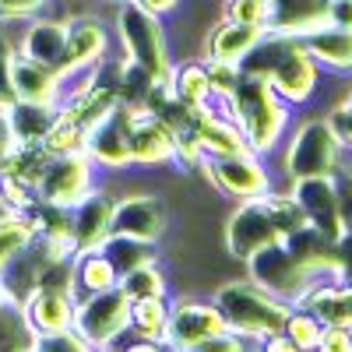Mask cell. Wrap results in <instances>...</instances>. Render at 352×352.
<instances>
[{
  "mask_svg": "<svg viewBox=\"0 0 352 352\" xmlns=\"http://www.w3.org/2000/svg\"><path fill=\"white\" fill-rule=\"evenodd\" d=\"M169 303L162 300H131V331L138 338H162Z\"/></svg>",
  "mask_w": 352,
  "mask_h": 352,
  "instance_id": "f1b7e54d",
  "label": "cell"
},
{
  "mask_svg": "<svg viewBox=\"0 0 352 352\" xmlns=\"http://www.w3.org/2000/svg\"><path fill=\"white\" fill-rule=\"evenodd\" d=\"M282 331L296 342L303 352H314L317 349V342H320V335H324V324L310 314V310H303V307H292L289 310V317H285V324H282Z\"/></svg>",
  "mask_w": 352,
  "mask_h": 352,
  "instance_id": "4dcf8cb0",
  "label": "cell"
},
{
  "mask_svg": "<svg viewBox=\"0 0 352 352\" xmlns=\"http://www.w3.org/2000/svg\"><path fill=\"white\" fill-rule=\"evenodd\" d=\"M219 317H222V324L229 331H236L243 335L250 345L261 342V338H268L275 331H282L285 324V317L292 310V303L272 296L268 289H261L257 282L250 278H232V282H222L215 289V296H212Z\"/></svg>",
  "mask_w": 352,
  "mask_h": 352,
  "instance_id": "3957f363",
  "label": "cell"
},
{
  "mask_svg": "<svg viewBox=\"0 0 352 352\" xmlns=\"http://www.w3.org/2000/svg\"><path fill=\"white\" fill-rule=\"evenodd\" d=\"M8 131L14 138V144H39L46 138V131L53 127V120L60 116V106L56 102H25L14 99L8 109Z\"/></svg>",
  "mask_w": 352,
  "mask_h": 352,
  "instance_id": "cb8c5ba5",
  "label": "cell"
},
{
  "mask_svg": "<svg viewBox=\"0 0 352 352\" xmlns=\"http://www.w3.org/2000/svg\"><path fill=\"white\" fill-rule=\"evenodd\" d=\"M296 204L307 215V226H314L320 236L338 240L345 226H342V208H338V187H335V173L331 176H303L285 187Z\"/></svg>",
  "mask_w": 352,
  "mask_h": 352,
  "instance_id": "5bb4252c",
  "label": "cell"
},
{
  "mask_svg": "<svg viewBox=\"0 0 352 352\" xmlns=\"http://www.w3.org/2000/svg\"><path fill=\"white\" fill-rule=\"evenodd\" d=\"M331 278L352 285V232H342V236L335 240V272H331Z\"/></svg>",
  "mask_w": 352,
  "mask_h": 352,
  "instance_id": "8d00e7d4",
  "label": "cell"
},
{
  "mask_svg": "<svg viewBox=\"0 0 352 352\" xmlns=\"http://www.w3.org/2000/svg\"><path fill=\"white\" fill-rule=\"evenodd\" d=\"M36 335L25 320V310L11 300H0V352H32Z\"/></svg>",
  "mask_w": 352,
  "mask_h": 352,
  "instance_id": "83f0119b",
  "label": "cell"
},
{
  "mask_svg": "<svg viewBox=\"0 0 352 352\" xmlns=\"http://www.w3.org/2000/svg\"><path fill=\"white\" fill-rule=\"evenodd\" d=\"M324 116H328V124H331V131H335L338 144H342L345 152H352V109H349V106H342V102H335Z\"/></svg>",
  "mask_w": 352,
  "mask_h": 352,
  "instance_id": "d590c367",
  "label": "cell"
},
{
  "mask_svg": "<svg viewBox=\"0 0 352 352\" xmlns=\"http://www.w3.org/2000/svg\"><path fill=\"white\" fill-rule=\"evenodd\" d=\"M190 352H250V342L243 338V335H236V331H219V335H212V338H204V342H197Z\"/></svg>",
  "mask_w": 352,
  "mask_h": 352,
  "instance_id": "e575fe53",
  "label": "cell"
},
{
  "mask_svg": "<svg viewBox=\"0 0 352 352\" xmlns=\"http://www.w3.org/2000/svg\"><path fill=\"white\" fill-rule=\"evenodd\" d=\"M222 18L268 28V21H272V0H226V14Z\"/></svg>",
  "mask_w": 352,
  "mask_h": 352,
  "instance_id": "1f68e13d",
  "label": "cell"
},
{
  "mask_svg": "<svg viewBox=\"0 0 352 352\" xmlns=\"http://www.w3.org/2000/svg\"><path fill=\"white\" fill-rule=\"evenodd\" d=\"M243 264H247V278L250 282H257L261 289H268L272 296H278L285 303H296L303 292L317 282V275L285 247V240H275L268 247H261Z\"/></svg>",
  "mask_w": 352,
  "mask_h": 352,
  "instance_id": "52a82bcc",
  "label": "cell"
},
{
  "mask_svg": "<svg viewBox=\"0 0 352 352\" xmlns=\"http://www.w3.org/2000/svg\"><path fill=\"white\" fill-rule=\"evenodd\" d=\"M250 352H303L296 342H292L285 331H275V335H268V338H261V342H254L250 345Z\"/></svg>",
  "mask_w": 352,
  "mask_h": 352,
  "instance_id": "ab89813d",
  "label": "cell"
},
{
  "mask_svg": "<svg viewBox=\"0 0 352 352\" xmlns=\"http://www.w3.org/2000/svg\"><path fill=\"white\" fill-rule=\"evenodd\" d=\"M120 289L127 292L131 300H162L166 296V275L155 264H144V268H134L131 275L120 278Z\"/></svg>",
  "mask_w": 352,
  "mask_h": 352,
  "instance_id": "f546056e",
  "label": "cell"
},
{
  "mask_svg": "<svg viewBox=\"0 0 352 352\" xmlns=\"http://www.w3.org/2000/svg\"><path fill=\"white\" fill-rule=\"evenodd\" d=\"M96 176H99V166L92 162V155H88L85 148L71 152V155H50L39 184H36V194L46 204L74 208V204L96 187Z\"/></svg>",
  "mask_w": 352,
  "mask_h": 352,
  "instance_id": "30bf717a",
  "label": "cell"
},
{
  "mask_svg": "<svg viewBox=\"0 0 352 352\" xmlns=\"http://www.w3.org/2000/svg\"><path fill=\"white\" fill-rule=\"evenodd\" d=\"M14 53H18V43L4 32V25H0V113L14 102V88H11V60H14Z\"/></svg>",
  "mask_w": 352,
  "mask_h": 352,
  "instance_id": "836d02e7",
  "label": "cell"
},
{
  "mask_svg": "<svg viewBox=\"0 0 352 352\" xmlns=\"http://www.w3.org/2000/svg\"><path fill=\"white\" fill-rule=\"evenodd\" d=\"M292 307L310 310L324 328H352V285L345 282L317 278Z\"/></svg>",
  "mask_w": 352,
  "mask_h": 352,
  "instance_id": "ac0fdd59",
  "label": "cell"
},
{
  "mask_svg": "<svg viewBox=\"0 0 352 352\" xmlns=\"http://www.w3.org/2000/svg\"><path fill=\"white\" fill-rule=\"evenodd\" d=\"M11 88H14V99L60 106V74L25 53H14V60H11Z\"/></svg>",
  "mask_w": 352,
  "mask_h": 352,
  "instance_id": "7402d4cb",
  "label": "cell"
},
{
  "mask_svg": "<svg viewBox=\"0 0 352 352\" xmlns=\"http://www.w3.org/2000/svg\"><path fill=\"white\" fill-rule=\"evenodd\" d=\"M106 50H109V32H106V25H102L99 18H92V14L71 18V21H67V50H64V67H60V74L78 71V67L102 64Z\"/></svg>",
  "mask_w": 352,
  "mask_h": 352,
  "instance_id": "d6986e66",
  "label": "cell"
},
{
  "mask_svg": "<svg viewBox=\"0 0 352 352\" xmlns=\"http://www.w3.org/2000/svg\"><path fill=\"white\" fill-rule=\"evenodd\" d=\"M109 232L159 243V236L166 232V204H162V197L152 194V190H131V194L113 197Z\"/></svg>",
  "mask_w": 352,
  "mask_h": 352,
  "instance_id": "4fadbf2b",
  "label": "cell"
},
{
  "mask_svg": "<svg viewBox=\"0 0 352 352\" xmlns=\"http://www.w3.org/2000/svg\"><path fill=\"white\" fill-rule=\"evenodd\" d=\"M116 36H120L131 64H138L159 88H169L176 67H173L166 28L159 14L138 8L134 0H124V4H116Z\"/></svg>",
  "mask_w": 352,
  "mask_h": 352,
  "instance_id": "277c9868",
  "label": "cell"
},
{
  "mask_svg": "<svg viewBox=\"0 0 352 352\" xmlns=\"http://www.w3.org/2000/svg\"><path fill=\"white\" fill-rule=\"evenodd\" d=\"M264 36V28L257 25H243V21H232V18H222L212 32H208V43H204V60H226V64H240L243 56L254 50V43Z\"/></svg>",
  "mask_w": 352,
  "mask_h": 352,
  "instance_id": "603a6c76",
  "label": "cell"
},
{
  "mask_svg": "<svg viewBox=\"0 0 352 352\" xmlns=\"http://www.w3.org/2000/svg\"><path fill=\"white\" fill-rule=\"evenodd\" d=\"M240 71L243 74H257L264 78L275 96L300 109V106H310L320 92V71L310 53L303 50L300 36H289V32H275V28H264V36L254 43V50L240 60Z\"/></svg>",
  "mask_w": 352,
  "mask_h": 352,
  "instance_id": "6da1fadb",
  "label": "cell"
},
{
  "mask_svg": "<svg viewBox=\"0 0 352 352\" xmlns=\"http://www.w3.org/2000/svg\"><path fill=\"white\" fill-rule=\"evenodd\" d=\"M102 4H124V0H102Z\"/></svg>",
  "mask_w": 352,
  "mask_h": 352,
  "instance_id": "bcb514c9",
  "label": "cell"
},
{
  "mask_svg": "<svg viewBox=\"0 0 352 352\" xmlns=\"http://www.w3.org/2000/svg\"><path fill=\"white\" fill-rule=\"evenodd\" d=\"M113 352H176L173 345H166L162 338H134V342H116Z\"/></svg>",
  "mask_w": 352,
  "mask_h": 352,
  "instance_id": "60d3db41",
  "label": "cell"
},
{
  "mask_svg": "<svg viewBox=\"0 0 352 352\" xmlns=\"http://www.w3.org/2000/svg\"><path fill=\"white\" fill-rule=\"evenodd\" d=\"M109 219H113V194L106 187H92L71 208L74 250H99L102 240L109 236Z\"/></svg>",
  "mask_w": 352,
  "mask_h": 352,
  "instance_id": "2e32d148",
  "label": "cell"
},
{
  "mask_svg": "<svg viewBox=\"0 0 352 352\" xmlns=\"http://www.w3.org/2000/svg\"><path fill=\"white\" fill-rule=\"evenodd\" d=\"M310 60L328 74H352V28L317 25L300 36Z\"/></svg>",
  "mask_w": 352,
  "mask_h": 352,
  "instance_id": "44dd1931",
  "label": "cell"
},
{
  "mask_svg": "<svg viewBox=\"0 0 352 352\" xmlns=\"http://www.w3.org/2000/svg\"><path fill=\"white\" fill-rule=\"evenodd\" d=\"M64 50H67V21L60 18H28L18 39V53L32 56V60L53 67L60 74L64 67Z\"/></svg>",
  "mask_w": 352,
  "mask_h": 352,
  "instance_id": "ffe728a7",
  "label": "cell"
},
{
  "mask_svg": "<svg viewBox=\"0 0 352 352\" xmlns=\"http://www.w3.org/2000/svg\"><path fill=\"white\" fill-rule=\"evenodd\" d=\"M25 320L36 338L64 335L74 324V296L71 292H53V289H36L32 296L21 303Z\"/></svg>",
  "mask_w": 352,
  "mask_h": 352,
  "instance_id": "e0dca14e",
  "label": "cell"
},
{
  "mask_svg": "<svg viewBox=\"0 0 352 352\" xmlns=\"http://www.w3.org/2000/svg\"><path fill=\"white\" fill-rule=\"evenodd\" d=\"M120 285V275L113 272V264L102 250H78L71 261V296H92V292H106Z\"/></svg>",
  "mask_w": 352,
  "mask_h": 352,
  "instance_id": "d4e9b609",
  "label": "cell"
},
{
  "mask_svg": "<svg viewBox=\"0 0 352 352\" xmlns=\"http://www.w3.org/2000/svg\"><path fill=\"white\" fill-rule=\"evenodd\" d=\"M99 250L109 257L113 272L120 275V278L131 275L134 268H144V264H155V261H159L155 243H148V240H134V236H120V232H109Z\"/></svg>",
  "mask_w": 352,
  "mask_h": 352,
  "instance_id": "484cf974",
  "label": "cell"
},
{
  "mask_svg": "<svg viewBox=\"0 0 352 352\" xmlns=\"http://www.w3.org/2000/svg\"><path fill=\"white\" fill-rule=\"evenodd\" d=\"M212 102L240 127L247 148L264 159L278 152V144L292 124V106H285L275 96V88L257 74H243L229 99H212Z\"/></svg>",
  "mask_w": 352,
  "mask_h": 352,
  "instance_id": "7a4b0ae2",
  "label": "cell"
},
{
  "mask_svg": "<svg viewBox=\"0 0 352 352\" xmlns=\"http://www.w3.org/2000/svg\"><path fill=\"white\" fill-rule=\"evenodd\" d=\"M219 331H226V324H222L215 303L212 300H197V296H184V300H176L169 307L162 342L173 345L176 352H190L197 342L212 338Z\"/></svg>",
  "mask_w": 352,
  "mask_h": 352,
  "instance_id": "7c38bea8",
  "label": "cell"
},
{
  "mask_svg": "<svg viewBox=\"0 0 352 352\" xmlns=\"http://www.w3.org/2000/svg\"><path fill=\"white\" fill-rule=\"evenodd\" d=\"M176 162V134L152 109L134 106L131 113V166H169Z\"/></svg>",
  "mask_w": 352,
  "mask_h": 352,
  "instance_id": "9a60e30c",
  "label": "cell"
},
{
  "mask_svg": "<svg viewBox=\"0 0 352 352\" xmlns=\"http://www.w3.org/2000/svg\"><path fill=\"white\" fill-rule=\"evenodd\" d=\"M134 4L144 8V11H152V14H169V11H176L180 0H134Z\"/></svg>",
  "mask_w": 352,
  "mask_h": 352,
  "instance_id": "b9f144b4",
  "label": "cell"
},
{
  "mask_svg": "<svg viewBox=\"0 0 352 352\" xmlns=\"http://www.w3.org/2000/svg\"><path fill=\"white\" fill-rule=\"evenodd\" d=\"M338 102H342V106H349V109H352V85H349V88H345V96H342V99H338Z\"/></svg>",
  "mask_w": 352,
  "mask_h": 352,
  "instance_id": "f6af8a7d",
  "label": "cell"
},
{
  "mask_svg": "<svg viewBox=\"0 0 352 352\" xmlns=\"http://www.w3.org/2000/svg\"><path fill=\"white\" fill-rule=\"evenodd\" d=\"M43 8H46V0H0V21L36 18Z\"/></svg>",
  "mask_w": 352,
  "mask_h": 352,
  "instance_id": "74e56055",
  "label": "cell"
},
{
  "mask_svg": "<svg viewBox=\"0 0 352 352\" xmlns=\"http://www.w3.org/2000/svg\"><path fill=\"white\" fill-rule=\"evenodd\" d=\"M201 169L208 176V184L232 201L261 197L275 187L272 169L257 152H236V155H219V159H201Z\"/></svg>",
  "mask_w": 352,
  "mask_h": 352,
  "instance_id": "ba28073f",
  "label": "cell"
},
{
  "mask_svg": "<svg viewBox=\"0 0 352 352\" xmlns=\"http://www.w3.org/2000/svg\"><path fill=\"white\" fill-rule=\"evenodd\" d=\"M222 240H226V254L232 261H247L261 247L282 240L278 236V226L272 219V208H268V197L261 194V197L236 201V208H232L229 219H226Z\"/></svg>",
  "mask_w": 352,
  "mask_h": 352,
  "instance_id": "9c48e42d",
  "label": "cell"
},
{
  "mask_svg": "<svg viewBox=\"0 0 352 352\" xmlns=\"http://www.w3.org/2000/svg\"><path fill=\"white\" fill-rule=\"evenodd\" d=\"M71 331L88 349H113L131 331V296L120 285H113L106 292H92V296L74 300Z\"/></svg>",
  "mask_w": 352,
  "mask_h": 352,
  "instance_id": "8992f818",
  "label": "cell"
},
{
  "mask_svg": "<svg viewBox=\"0 0 352 352\" xmlns=\"http://www.w3.org/2000/svg\"><path fill=\"white\" fill-rule=\"evenodd\" d=\"M345 148L338 144L328 116H307L292 127L285 148H282V173L285 184L303 180V176H331L342 162Z\"/></svg>",
  "mask_w": 352,
  "mask_h": 352,
  "instance_id": "5b68a950",
  "label": "cell"
},
{
  "mask_svg": "<svg viewBox=\"0 0 352 352\" xmlns=\"http://www.w3.org/2000/svg\"><path fill=\"white\" fill-rule=\"evenodd\" d=\"M11 148H14V138H11V131H8V116L0 113V162L8 159Z\"/></svg>",
  "mask_w": 352,
  "mask_h": 352,
  "instance_id": "7bdbcfd3",
  "label": "cell"
},
{
  "mask_svg": "<svg viewBox=\"0 0 352 352\" xmlns=\"http://www.w3.org/2000/svg\"><path fill=\"white\" fill-rule=\"evenodd\" d=\"M8 219H14V212H11V204L4 201V194H0V226H4Z\"/></svg>",
  "mask_w": 352,
  "mask_h": 352,
  "instance_id": "ee69618b",
  "label": "cell"
},
{
  "mask_svg": "<svg viewBox=\"0 0 352 352\" xmlns=\"http://www.w3.org/2000/svg\"><path fill=\"white\" fill-rule=\"evenodd\" d=\"M131 102H116L85 138V152L106 173L131 169Z\"/></svg>",
  "mask_w": 352,
  "mask_h": 352,
  "instance_id": "8fae6325",
  "label": "cell"
},
{
  "mask_svg": "<svg viewBox=\"0 0 352 352\" xmlns=\"http://www.w3.org/2000/svg\"><path fill=\"white\" fill-rule=\"evenodd\" d=\"M169 92L180 99L187 109H204L212 106V85H208V71H204V60H190V64H180L173 71V81H169Z\"/></svg>",
  "mask_w": 352,
  "mask_h": 352,
  "instance_id": "4316f807",
  "label": "cell"
},
{
  "mask_svg": "<svg viewBox=\"0 0 352 352\" xmlns=\"http://www.w3.org/2000/svg\"><path fill=\"white\" fill-rule=\"evenodd\" d=\"M204 71H208V85H212L215 99H229L232 88H236L240 78H243L240 64H226V60H204Z\"/></svg>",
  "mask_w": 352,
  "mask_h": 352,
  "instance_id": "d6a6232c",
  "label": "cell"
},
{
  "mask_svg": "<svg viewBox=\"0 0 352 352\" xmlns=\"http://www.w3.org/2000/svg\"><path fill=\"white\" fill-rule=\"evenodd\" d=\"M324 25L352 28V0H324Z\"/></svg>",
  "mask_w": 352,
  "mask_h": 352,
  "instance_id": "f35d334b",
  "label": "cell"
}]
</instances>
